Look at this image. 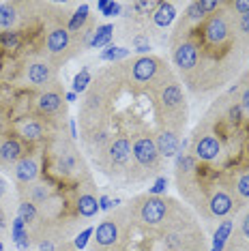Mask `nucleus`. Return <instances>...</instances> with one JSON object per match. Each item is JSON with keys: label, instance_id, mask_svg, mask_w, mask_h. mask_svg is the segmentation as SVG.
<instances>
[{"label": "nucleus", "instance_id": "obj_1", "mask_svg": "<svg viewBox=\"0 0 249 251\" xmlns=\"http://www.w3.org/2000/svg\"><path fill=\"white\" fill-rule=\"evenodd\" d=\"M149 88L152 95V105H155L159 129H172L180 133L187 118V101L180 82L176 79V73L168 71L157 82H152Z\"/></svg>", "mask_w": 249, "mask_h": 251}, {"label": "nucleus", "instance_id": "obj_2", "mask_svg": "<svg viewBox=\"0 0 249 251\" xmlns=\"http://www.w3.org/2000/svg\"><path fill=\"white\" fill-rule=\"evenodd\" d=\"M176 210H178V204L174 200L146 193V196H140L131 202L129 217L138 226L149 227V230H157V227H163L166 224H170L176 217Z\"/></svg>", "mask_w": 249, "mask_h": 251}, {"label": "nucleus", "instance_id": "obj_3", "mask_svg": "<svg viewBox=\"0 0 249 251\" xmlns=\"http://www.w3.org/2000/svg\"><path fill=\"white\" fill-rule=\"evenodd\" d=\"M129 161H131V138L129 135H114L103 148L97 151V163L101 172H124L129 170Z\"/></svg>", "mask_w": 249, "mask_h": 251}, {"label": "nucleus", "instance_id": "obj_4", "mask_svg": "<svg viewBox=\"0 0 249 251\" xmlns=\"http://www.w3.org/2000/svg\"><path fill=\"white\" fill-rule=\"evenodd\" d=\"M131 159H133L131 170H135V176L140 172V180L161 172L163 157L159 155V151H157V146H155V140H152L150 135H138V138L131 142Z\"/></svg>", "mask_w": 249, "mask_h": 251}, {"label": "nucleus", "instance_id": "obj_5", "mask_svg": "<svg viewBox=\"0 0 249 251\" xmlns=\"http://www.w3.org/2000/svg\"><path fill=\"white\" fill-rule=\"evenodd\" d=\"M123 71L129 82L135 84V86H150L161 75H166L170 69L159 56H138V58L129 60L123 67Z\"/></svg>", "mask_w": 249, "mask_h": 251}, {"label": "nucleus", "instance_id": "obj_6", "mask_svg": "<svg viewBox=\"0 0 249 251\" xmlns=\"http://www.w3.org/2000/svg\"><path fill=\"white\" fill-rule=\"evenodd\" d=\"M45 54L52 62H62L69 58L71 48H77L75 39L69 30H67V24H54L48 28L45 32Z\"/></svg>", "mask_w": 249, "mask_h": 251}, {"label": "nucleus", "instance_id": "obj_7", "mask_svg": "<svg viewBox=\"0 0 249 251\" xmlns=\"http://www.w3.org/2000/svg\"><path fill=\"white\" fill-rule=\"evenodd\" d=\"M206 206H208V217H211V219H230V215L241 208L234 193H232L228 187L215 189L206 200Z\"/></svg>", "mask_w": 249, "mask_h": 251}, {"label": "nucleus", "instance_id": "obj_8", "mask_svg": "<svg viewBox=\"0 0 249 251\" xmlns=\"http://www.w3.org/2000/svg\"><path fill=\"white\" fill-rule=\"evenodd\" d=\"M121 241V224L118 213L110 215L105 221H101L95 230V247L93 249H114Z\"/></svg>", "mask_w": 249, "mask_h": 251}, {"label": "nucleus", "instance_id": "obj_9", "mask_svg": "<svg viewBox=\"0 0 249 251\" xmlns=\"http://www.w3.org/2000/svg\"><path fill=\"white\" fill-rule=\"evenodd\" d=\"M62 110H65V95L60 93L58 84L54 88H45L37 97V112L43 114V116H62Z\"/></svg>", "mask_w": 249, "mask_h": 251}, {"label": "nucleus", "instance_id": "obj_10", "mask_svg": "<svg viewBox=\"0 0 249 251\" xmlns=\"http://www.w3.org/2000/svg\"><path fill=\"white\" fill-rule=\"evenodd\" d=\"M39 170H41V165H39V159L35 155H24L22 157L20 161L13 165V170H11L18 189L20 187L30 185V182H35L39 178Z\"/></svg>", "mask_w": 249, "mask_h": 251}, {"label": "nucleus", "instance_id": "obj_11", "mask_svg": "<svg viewBox=\"0 0 249 251\" xmlns=\"http://www.w3.org/2000/svg\"><path fill=\"white\" fill-rule=\"evenodd\" d=\"M194 155H196V159H200V161L211 163L222 155V142H219V138L213 133L198 135L196 144H194Z\"/></svg>", "mask_w": 249, "mask_h": 251}, {"label": "nucleus", "instance_id": "obj_12", "mask_svg": "<svg viewBox=\"0 0 249 251\" xmlns=\"http://www.w3.org/2000/svg\"><path fill=\"white\" fill-rule=\"evenodd\" d=\"M54 77V67L48 60H30L26 65V82L35 88H45Z\"/></svg>", "mask_w": 249, "mask_h": 251}, {"label": "nucleus", "instance_id": "obj_13", "mask_svg": "<svg viewBox=\"0 0 249 251\" xmlns=\"http://www.w3.org/2000/svg\"><path fill=\"white\" fill-rule=\"evenodd\" d=\"M24 157V144L18 138H7L0 140V168L2 170H13V165Z\"/></svg>", "mask_w": 249, "mask_h": 251}, {"label": "nucleus", "instance_id": "obj_14", "mask_svg": "<svg viewBox=\"0 0 249 251\" xmlns=\"http://www.w3.org/2000/svg\"><path fill=\"white\" fill-rule=\"evenodd\" d=\"M155 146L161 157H176L180 151V133H176L172 129H157Z\"/></svg>", "mask_w": 249, "mask_h": 251}, {"label": "nucleus", "instance_id": "obj_15", "mask_svg": "<svg viewBox=\"0 0 249 251\" xmlns=\"http://www.w3.org/2000/svg\"><path fill=\"white\" fill-rule=\"evenodd\" d=\"M15 129H18L20 138L26 140V142H41V140H45V125H43L41 118H37V116L20 118L18 125H15Z\"/></svg>", "mask_w": 249, "mask_h": 251}, {"label": "nucleus", "instance_id": "obj_16", "mask_svg": "<svg viewBox=\"0 0 249 251\" xmlns=\"http://www.w3.org/2000/svg\"><path fill=\"white\" fill-rule=\"evenodd\" d=\"M176 20V4L174 2H159L150 15V28H168Z\"/></svg>", "mask_w": 249, "mask_h": 251}, {"label": "nucleus", "instance_id": "obj_17", "mask_svg": "<svg viewBox=\"0 0 249 251\" xmlns=\"http://www.w3.org/2000/svg\"><path fill=\"white\" fill-rule=\"evenodd\" d=\"M18 217L26 224V227L30 230V234L41 227V215H39V208L35 206V204L28 202V200H20Z\"/></svg>", "mask_w": 249, "mask_h": 251}, {"label": "nucleus", "instance_id": "obj_18", "mask_svg": "<svg viewBox=\"0 0 249 251\" xmlns=\"http://www.w3.org/2000/svg\"><path fill=\"white\" fill-rule=\"evenodd\" d=\"M20 9H22V4H15V2L0 4V28H2V30H15V26H18L22 20Z\"/></svg>", "mask_w": 249, "mask_h": 251}, {"label": "nucleus", "instance_id": "obj_19", "mask_svg": "<svg viewBox=\"0 0 249 251\" xmlns=\"http://www.w3.org/2000/svg\"><path fill=\"white\" fill-rule=\"evenodd\" d=\"M11 236H13V243H15V247H18L20 251L30 249L32 234H30V230H28L26 224L20 219V217H15V219H13V226H11Z\"/></svg>", "mask_w": 249, "mask_h": 251}, {"label": "nucleus", "instance_id": "obj_20", "mask_svg": "<svg viewBox=\"0 0 249 251\" xmlns=\"http://www.w3.org/2000/svg\"><path fill=\"white\" fill-rule=\"evenodd\" d=\"M75 210H77V215L86 217V219H90V217L97 215L99 202H97V198L93 196V191H84V193L77 196V200H75Z\"/></svg>", "mask_w": 249, "mask_h": 251}, {"label": "nucleus", "instance_id": "obj_21", "mask_svg": "<svg viewBox=\"0 0 249 251\" xmlns=\"http://www.w3.org/2000/svg\"><path fill=\"white\" fill-rule=\"evenodd\" d=\"M232 227H234L232 219H224L222 224H219V227L215 230V236H213V249H211V251H224V247H225V245H228V241H230Z\"/></svg>", "mask_w": 249, "mask_h": 251}, {"label": "nucleus", "instance_id": "obj_22", "mask_svg": "<svg viewBox=\"0 0 249 251\" xmlns=\"http://www.w3.org/2000/svg\"><path fill=\"white\" fill-rule=\"evenodd\" d=\"M88 18H90V9H88V4H80L75 13L71 15V20L67 22V30H69L71 35H75V32L84 30V28H86Z\"/></svg>", "mask_w": 249, "mask_h": 251}, {"label": "nucleus", "instance_id": "obj_23", "mask_svg": "<svg viewBox=\"0 0 249 251\" xmlns=\"http://www.w3.org/2000/svg\"><path fill=\"white\" fill-rule=\"evenodd\" d=\"M232 193H234L239 206H243V202L249 200V172H243L241 176H236L234 187H232Z\"/></svg>", "mask_w": 249, "mask_h": 251}, {"label": "nucleus", "instance_id": "obj_24", "mask_svg": "<svg viewBox=\"0 0 249 251\" xmlns=\"http://www.w3.org/2000/svg\"><path fill=\"white\" fill-rule=\"evenodd\" d=\"M112 32H114V26L112 24H105V26H99L97 32H93V39H90V48H103L112 41Z\"/></svg>", "mask_w": 249, "mask_h": 251}, {"label": "nucleus", "instance_id": "obj_25", "mask_svg": "<svg viewBox=\"0 0 249 251\" xmlns=\"http://www.w3.org/2000/svg\"><path fill=\"white\" fill-rule=\"evenodd\" d=\"M129 54H131V50H127V48H121V45H107L103 52L99 54V58L101 60H110V62H118V60L127 58Z\"/></svg>", "mask_w": 249, "mask_h": 251}, {"label": "nucleus", "instance_id": "obj_26", "mask_svg": "<svg viewBox=\"0 0 249 251\" xmlns=\"http://www.w3.org/2000/svg\"><path fill=\"white\" fill-rule=\"evenodd\" d=\"M0 45L4 50H15L20 45V32L18 30H2L0 32Z\"/></svg>", "mask_w": 249, "mask_h": 251}, {"label": "nucleus", "instance_id": "obj_27", "mask_svg": "<svg viewBox=\"0 0 249 251\" xmlns=\"http://www.w3.org/2000/svg\"><path fill=\"white\" fill-rule=\"evenodd\" d=\"M97 7H99V11L105 15V18H116V15L123 13V4L114 2V0H101Z\"/></svg>", "mask_w": 249, "mask_h": 251}, {"label": "nucleus", "instance_id": "obj_28", "mask_svg": "<svg viewBox=\"0 0 249 251\" xmlns=\"http://www.w3.org/2000/svg\"><path fill=\"white\" fill-rule=\"evenodd\" d=\"M90 82H93V79H90V73L84 69V71H80L77 73L75 77H73V93H86L88 90V86H90Z\"/></svg>", "mask_w": 249, "mask_h": 251}, {"label": "nucleus", "instance_id": "obj_29", "mask_svg": "<svg viewBox=\"0 0 249 251\" xmlns=\"http://www.w3.org/2000/svg\"><path fill=\"white\" fill-rule=\"evenodd\" d=\"M236 30H239V35L249 43V13L236 15Z\"/></svg>", "mask_w": 249, "mask_h": 251}, {"label": "nucleus", "instance_id": "obj_30", "mask_svg": "<svg viewBox=\"0 0 249 251\" xmlns=\"http://www.w3.org/2000/svg\"><path fill=\"white\" fill-rule=\"evenodd\" d=\"M90 236H93V227H86V230H82L80 234H77V238H75V243H73V247H75V249H86Z\"/></svg>", "mask_w": 249, "mask_h": 251}, {"label": "nucleus", "instance_id": "obj_31", "mask_svg": "<svg viewBox=\"0 0 249 251\" xmlns=\"http://www.w3.org/2000/svg\"><path fill=\"white\" fill-rule=\"evenodd\" d=\"M232 13L234 15H245L249 13V0H234V2H228Z\"/></svg>", "mask_w": 249, "mask_h": 251}, {"label": "nucleus", "instance_id": "obj_32", "mask_svg": "<svg viewBox=\"0 0 249 251\" xmlns=\"http://www.w3.org/2000/svg\"><path fill=\"white\" fill-rule=\"evenodd\" d=\"M166 187H168V180L163 178V176H159V178L155 180V185L150 187V191H149V193H150V196H161V193L166 191Z\"/></svg>", "mask_w": 249, "mask_h": 251}, {"label": "nucleus", "instance_id": "obj_33", "mask_svg": "<svg viewBox=\"0 0 249 251\" xmlns=\"http://www.w3.org/2000/svg\"><path fill=\"white\" fill-rule=\"evenodd\" d=\"M239 236L245 238V241H249V213H245V217H243V221H241Z\"/></svg>", "mask_w": 249, "mask_h": 251}, {"label": "nucleus", "instance_id": "obj_34", "mask_svg": "<svg viewBox=\"0 0 249 251\" xmlns=\"http://www.w3.org/2000/svg\"><path fill=\"white\" fill-rule=\"evenodd\" d=\"M241 107L245 114H249V86L243 90V95H241Z\"/></svg>", "mask_w": 249, "mask_h": 251}, {"label": "nucleus", "instance_id": "obj_35", "mask_svg": "<svg viewBox=\"0 0 249 251\" xmlns=\"http://www.w3.org/2000/svg\"><path fill=\"white\" fill-rule=\"evenodd\" d=\"M97 202H99V208L110 210V198H107V196H101V198L97 200Z\"/></svg>", "mask_w": 249, "mask_h": 251}, {"label": "nucleus", "instance_id": "obj_36", "mask_svg": "<svg viewBox=\"0 0 249 251\" xmlns=\"http://www.w3.org/2000/svg\"><path fill=\"white\" fill-rule=\"evenodd\" d=\"M4 193H7V182H4L2 178H0V200L4 198Z\"/></svg>", "mask_w": 249, "mask_h": 251}, {"label": "nucleus", "instance_id": "obj_37", "mask_svg": "<svg viewBox=\"0 0 249 251\" xmlns=\"http://www.w3.org/2000/svg\"><path fill=\"white\" fill-rule=\"evenodd\" d=\"M65 101L73 103V101H75V93H73V90H71V93H67V95H65Z\"/></svg>", "mask_w": 249, "mask_h": 251}, {"label": "nucleus", "instance_id": "obj_38", "mask_svg": "<svg viewBox=\"0 0 249 251\" xmlns=\"http://www.w3.org/2000/svg\"><path fill=\"white\" fill-rule=\"evenodd\" d=\"M0 251H4V245H2V241H0Z\"/></svg>", "mask_w": 249, "mask_h": 251}]
</instances>
